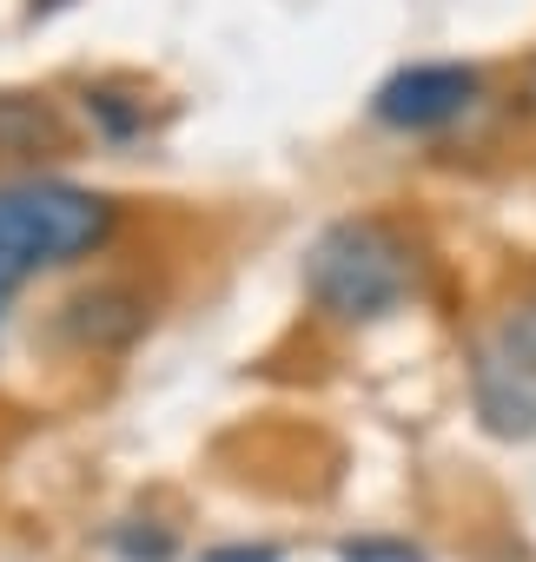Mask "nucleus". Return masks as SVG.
Wrapping results in <instances>:
<instances>
[{"instance_id": "obj_1", "label": "nucleus", "mask_w": 536, "mask_h": 562, "mask_svg": "<svg viewBox=\"0 0 536 562\" xmlns=\"http://www.w3.org/2000/svg\"><path fill=\"white\" fill-rule=\"evenodd\" d=\"M424 245L384 218V212H351V218H332L312 245H305V299L319 318L345 325V331H365V325H384L398 318L417 292H424Z\"/></svg>"}, {"instance_id": "obj_2", "label": "nucleus", "mask_w": 536, "mask_h": 562, "mask_svg": "<svg viewBox=\"0 0 536 562\" xmlns=\"http://www.w3.org/2000/svg\"><path fill=\"white\" fill-rule=\"evenodd\" d=\"M120 232V199L74 179H0V325L41 271L107 251Z\"/></svg>"}, {"instance_id": "obj_3", "label": "nucleus", "mask_w": 536, "mask_h": 562, "mask_svg": "<svg viewBox=\"0 0 536 562\" xmlns=\"http://www.w3.org/2000/svg\"><path fill=\"white\" fill-rule=\"evenodd\" d=\"M470 411L490 437H536V278H516L470 338Z\"/></svg>"}, {"instance_id": "obj_4", "label": "nucleus", "mask_w": 536, "mask_h": 562, "mask_svg": "<svg viewBox=\"0 0 536 562\" xmlns=\"http://www.w3.org/2000/svg\"><path fill=\"white\" fill-rule=\"evenodd\" d=\"M483 93H490V80L470 60H411L371 93V120L384 133H404V139L411 133H450L457 120H470L483 106Z\"/></svg>"}, {"instance_id": "obj_5", "label": "nucleus", "mask_w": 536, "mask_h": 562, "mask_svg": "<svg viewBox=\"0 0 536 562\" xmlns=\"http://www.w3.org/2000/svg\"><path fill=\"white\" fill-rule=\"evenodd\" d=\"M67 153H74V120L60 113V100L27 93V87H0V166L34 179V166H54Z\"/></svg>"}, {"instance_id": "obj_6", "label": "nucleus", "mask_w": 536, "mask_h": 562, "mask_svg": "<svg viewBox=\"0 0 536 562\" xmlns=\"http://www.w3.org/2000/svg\"><path fill=\"white\" fill-rule=\"evenodd\" d=\"M153 325V299L139 285H126V278H107V285H87L67 312H60V331L67 345L107 358V351H126L139 331Z\"/></svg>"}, {"instance_id": "obj_7", "label": "nucleus", "mask_w": 536, "mask_h": 562, "mask_svg": "<svg viewBox=\"0 0 536 562\" xmlns=\"http://www.w3.org/2000/svg\"><path fill=\"white\" fill-rule=\"evenodd\" d=\"M80 106H87V126L107 139V146H126V139H139L146 133V100L133 93V87H113V80H100V87H87L80 93Z\"/></svg>"}, {"instance_id": "obj_8", "label": "nucleus", "mask_w": 536, "mask_h": 562, "mask_svg": "<svg viewBox=\"0 0 536 562\" xmlns=\"http://www.w3.org/2000/svg\"><path fill=\"white\" fill-rule=\"evenodd\" d=\"M120 555L126 562H166L172 555V536L166 529H146V536L139 529H120Z\"/></svg>"}, {"instance_id": "obj_9", "label": "nucleus", "mask_w": 536, "mask_h": 562, "mask_svg": "<svg viewBox=\"0 0 536 562\" xmlns=\"http://www.w3.org/2000/svg\"><path fill=\"white\" fill-rule=\"evenodd\" d=\"M205 562H279V549L272 542H258V549H212Z\"/></svg>"}, {"instance_id": "obj_10", "label": "nucleus", "mask_w": 536, "mask_h": 562, "mask_svg": "<svg viewBox=\"0 0 536 562\" xmlns=\"http://www.w3.org/2000/svg\"><path fill=\"white\" fill-rule=\"evenodd\" d=\"M523 93H529V106H536V67H529V87H523Z\"/></svg>"}]
</instances>
